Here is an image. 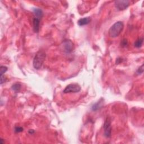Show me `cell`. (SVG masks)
Wrapping results in <instances>:
<instances>
[{
    "label": "cell",
    "instance_id": "cell-1",
    "mask_svg": "<svg viewBox=\"0 0 144 144\" xmlns=\"http://www.w3.org/2000/svg\"><path fill=\"white\" fill-rule=\"evenodd\" d=\"M124 28L123 22L119 21L114 23L109 30V35L111 38H114L119 36Z\"/></svg>",
    "mask_w": 144,
    "mask_h": 144
},
{
    "label": "cell",
    "instance_id": "cell-2",
    "mask_svg": "<svg viewBox=\"0 0 144 144\" xmlns=\"http://www.w3.org/2000/svg\"><path fill=\"white\" fill-rule=\"evenodd\" d=\"M46 58V53L42 50H40L36 53L33 60V65L36 69H40Z\"/></svg>",
    "mask_w": 144,
    "mask_h": 144
},
{
    "label": "cell",
    "instance_id": "cell-3",
    "mask_svg": "<svg viewBox=\"0 0 144 144\" xmlns=\"http://www.w3.org/2000/svg\"><path fill=\"white\" fill-rule=\"evenodd\" d=\"M81 90V87L77 83L70 84L68 85L64 90V94H69V93H77Z\"/></svg>",
    "mask_w": 144,
    "mask_h": 144
},
{
    "label": "cell",
    "instance_id": "cell-4",
    "mask_svg": "<svg viewBox=\"0 0 144 144\" xmlns=\"http://www.w3.org/2000/svg\"><path fill=\"white\" fill-rule=\"evenodd\" d=\"M114 5L118 10L123 11L129 7L130 1L128 0H117L114 2Z\"/></svg>",
    "mask_w": 144,
    "mask_h": 144
},
{
    "label": "cell",
    "instance_id": "cell-5",
    "mask_svg": "<svg viewBox=\"0 0 144 144\" xmlns=\"http://www.w3.org/2000/svg\"><path fill=\"white\" fill-rule=\"evenodd\" d=\"M60 47L64 52L70 53L73 51L74 45L70 40H65L61 45Z\"/></svg>",
    "mask_w": 144,
    "mask_h": 144
},
{
    "label": "cell",
    "instance_id": "cell-6",
    "mask_svg": "<svg viewBox=\"0 0 144 144\" xmlns=\"http://www.w3.org/2000/svg\"><path fill=\"white\" fill-rule=\"evenodd\" d=\"M104 136L106 138H109L111 137L112 135V126H111V120L109 118H107L105 121L104 125Z\"/></svg>",
    "mask_w": 144,
    "mask_h": 144
},
{
    "label": "cell",
    "instance_id": "cell-7",
    "mask_svg": "<svg viewBox=\"0 0 144 144\" xmlns=\"http://www.w3.org/2000/svg\"><path fill=\"white\" fill-rule=\"evenodd\" d=\"M40 19L34 18L33 20V28L35 33H38L39 30V26H40Z\"/></svg>",
    "mask_w": 144,
    "mask_h": 144
},
{
    "label": "cell",
    "instance_id": "cell-8",
    "mask_svg": "<svg viewBox=\"0 0 144 144\" xmlns=\"http://www.w3.org/2000/svg\"><path fill=\"white\" fill-rule=\"evenodd\" d=\"M33 11L35 15V18H37L39 19H41L43 15V13L41 8H35L33 9Z\"/></svg>",
    "mask_w": 144,
    "mask_h": 144
},
{
    "label": "cell",
    "instance_id": "cell-9",
    "mask_svg": "<svg viewBox=\"0 0 144 144\" xmlns=\"http://www.w3.org/2000/svg\"><path fill=\"white\" fill-rule=\"evenodd\" d=\"M90 21H91V18L90 17H86V18H83L79 20L78 21V24L80 26H84L89 24Z\"/></svg>",
    "mask_w": 144,
    "mask_h": 144
},
{
    "label": "cell",
    "instance_id": "cell-10",
    "mask_svg": "<svg viewBox=\"0 0 144 144\" xmlns=\"http://www.w3.org/2000/svg\"><path fill=\"white\" fill-rule=\"evenodd\" d=\"M103 100H101L100 101H98L97 103H95L92 107V110L93 111H96L97 110L100 109L103 106Z\"/></svg>",
    "mask_w": 144,
    "mask_h": 144
},
{
    "label": "cell",
    "instance_id": "cell-11",
    "mask_svg": "<svg viewBox=\"0 0 144 144\" xmlns=\"http://www.w3.org/2000/svg\"><path fill=\"white\" fill-rule=\"evenodd\" d=\"M143 38L142 37L140 38L137 40L135 41L134 45L135 47H136V48H140L142 46L143 44Z\"/></svg>",
    "mask_w": 144,
    "mask_h": 144
},
{
    "label": "cell",
    "instance_id": "cell-12",
    "mask_svg": "<svg viewBox=\"0 0 144 144\" xmlns=\"http://www.w3.org/2000/svg\"><path fill=\"white\" fill-rule=\"evenodd\" d=\"M21 84L18 83H14L13 85L11 87V88L14 91H15L16 92H18L19 91H20V90H21Z\"/></svg>",
    "mask_w": 144,
    "mask_h": 144
},
{
    "label": "cell",
    "instance_id": "cell-13",
    "mask_svg": "<svg viewBox=\"0 0 144 144\" xmlns=\"http://www.w3.org/2000/svg\"><path fill=\"white\" fill-rule=\"evenodd\" d=\"M7 68L6 66H1V71H0V76L3 75L5 73H6V72L7 70Z\"/></svg>",
    "mask_w": 144,
    "mask_h": 144
},
{
    "label": "cell",
    "instance_id": "cell-14",
    "mask_svg": "<svg viewBox=\"0 0 144 144\" xmlns=\"http://www.w3.org/2000/svg\"><path fill=\"white\" fill-rule=\"evenodd\" d=\"M143 65L142 64L141 66L139 69H138L137 70V71H136V73H137V75H140V74H141L143 73Z\"/></svg>",
    "mask_w": 144,
    "mask_h": 144
},
{
    "label": "cell",
    "instance_id": "cell-15",
    "mask_svg": "<svg viewBox=\"0 0 144 144\" xmlns=\"http://www.w3.org/2000/svg\"><path fill=\"white\" fill-rule=\"evenodd\" d=\"M121 46L123 47H125L128 45V41L127 39H123V40L121 42Z\"/></svg>",
    "mask_w": 144,
    "mask_h": 144
},
{
    "label": "cell",
    "instance_id": "cell-16",
    "mask_svg": "<svg viewBox=\"0 0 144 144\" xmlns=\"http://www.w3.org/2000/svg\"><path fill=\"white\" fill-rule=\"evenodd\" d=\"M24 129L23 128L21 127H16L14 129V131H15V133H20V132H21L23 131Z\"/></svg>",
    "mask_w": 144,
    "mask_h": 144
},
{
    "label": "cell",
    "instance_id": "cell-17",
    "mask_svg": "<svg viewBox=\"0 0 144 144\" xmlns=\"http://www.w3.org/2000/svg\"><path fill=\"white\" fill-rule=\"evenodd\" d=\"M6 81V78L4 77V75L1 76V84H2Z\"/></svg>",
    "mask_w": 144,
    "mask_h": 144
},
{
    "label": "cell",
    "instance_id": "cell-18",
    "mask_svg": "<svg viewBox=\"0 0 144 144\" xmlns=\"http://www.w3.org/2000/svg\"><path fill=\"white\" fill-rule=\"evenodd\" d=\"M34 132H35V131L33 130V129H32V130H31V129H30V130L29 131V133H30V134H33Z\"/></svg>",
    "mask_w": 144,
    "mask_h": 144
}]
</instances>
